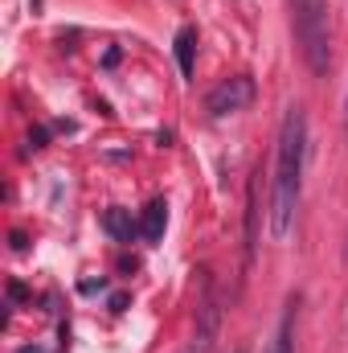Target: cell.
Wrapping results in <instances>:
<instances>
[{
    "label": "cell",
    "mask_w": 348,
    "mask_h": 353,
    "mask_svg": "<svg viewBox=\"0 0 348 353\" xmlns=\"http://www.w3.org/2000/svg\"><path fill=\"white\" fill-rule=\"evenodd\" d=\"M21 353H50V350H37V345H25Z\"/></svg>",
    "instance_id": "ba28073f"
},
{
    "label": "cell",
    "mask_w": 348,
    "mask_h": 353,
    "mask_svg": "<svg viewBox=\"0 0 348 353\" xmlns=\"http://www.w3.org/2000/svg\"><path fill=\"white\" fill-rule=\"evenodd\" d=\"M291 25L299 54L316 79L328 74L332 66V25H328V0H291Z\"/></svg>",
    "instance_id": "7a4b0ae2"
},
{
    "label": "cell",
    "mask_w": 348,
    "mask_h": 353,
    "mask_svg": "<svg viewBox=\"0 0 348 353\" xmlns=\"http://www.w3.org/2000/svg\"><path fill=\"white\" fill-rule=\"evenodd\" d=\"M164 226H168V205H164V197H156V201H148L140 230H144V239H148V243H156V239L164 234Z\"/></svg>",
    "instance_id": "277c9868"
},
{
    "label": "cell",
    "mask_w": 348,
    "mask_h": 353,
    "mask_svg": "<svg viewBox=\"0 0 348 353\" xmlns=\"http://www.w3.org/2000/svg\"><path fill=\"white\" fill-rule=\"evenodd\" d=\"M303 157H307V115L303 107H287L274 152V189H270V239H287L295 226L299 193H303Z\"/></svg>",
    "instance_id": "6da1fadb"
},
{
    "label": "cell",
    "mask_w": 348,
    "mask_h": 353,
    "mask_svg": "<svg viewBox=\"0 0 348 353\" xmlns=\"http://www.w3.org/2000/svg\"><path fill=\"white\" fill-rule=\"evenodd\" d=\"M193 54H197V29L184 25V29L176 33V62H180V74H184V79L193 74Z\"/></svg>",
    "instance_id": "8992f818"
},
{
    "label": "cell",
    "mask_w": 348,
    "mask_h": 353,
    "mask_svg": "<svg viewBox=\"0 0 348 353\" xmlns=\"http://www.w3.org/2000/svg\"><path fill=\"white\" fill-rule=\"evenodd\" d=\"M107 230L115 239H131L135 234V222L127 218V210H107Z\"/></svg>",
    "instance_id": "52a82bcc"
},
{
    "label": "cell",
    "mask_w": 348,
    "mask_h": 353,
    "mask_svg": "<svg viewBox=\"0 0 348 353\" xmlns=\"http://www.w3.org/2000/svg\"><path fill=\"white\" fill-rule=\"evenodd\" d=\"M266 353H295V304H287V312H283V321H279Z\"/></svg>",
    "instance_id": "5b68a950"
},
{
    "label": "cell",
    "mask_w": 348,
    "mask_h": 353,
    "mask_svg": "<svg viewBox=\"0 0 348 353\" xmlns=\"http://www.w3.org/2000/svg\"><path fill=\"white\" fill-rule=\"evenodd\" d=\"M250 99H254V83H250L246 74H234V79H226V83H217V87L209 90L205 107H209L213 115H234V111H242Z\"/></svg>",
    "instance_id": "3957f363"
}]
</instances>
